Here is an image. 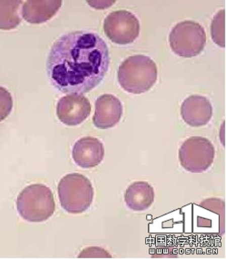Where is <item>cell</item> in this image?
Returning <instances> with one entry per match:
<instances>
[{
    "label": "cell",
    "mask_w": 226,
    "mask_h": 259,
    "mask_svg": "<svg viewBox=\"0 0 226 259\" xmlns=\"http://www.w3.org/2000/svg\"><path fill=\"white\" fill-rule=\"evenodd\" d=\"M109 65V50L102 37L92 32H69L52 46L47 71L57 90L83 95L102 82Z\"/></svg>",
    "instance_id": "obj_1"
},
{
    "label": "cell",
    "mask_w": 226,
    "mask_h": 259,
    "mask_svg": "<svg viewBox=\"0 0 226 259\" xmlns=\"http://www.w3.org/2000/svg\"><path fill=\"white\" fill-rule=\"evenodd\" d=\"M158 69L153 59L144 55H134L120 65L117 78L123 90L139 95L150 90L157 80Z\"/></svg>",
    "instance_id": "obj_2"
},
{
    "label": "cell",
    "mask_w": 226,
    "mask_h": 259,
    "mask_svg": "<svg viewBox=\"0 0 226 259\" xmlns=\"http://www.w3.org/2000/svg\"><path fill=\"white\" fill-rule=\"evenodd\" d=\"M17 208L19 215L28 222H44L56 209L53 192L42 184L30 185L19 194Z\"/></svg>",
    "instance_id": "obj_3"
},
{
    "label": "cell",
    "mask_w": 226,
    "mask_h": 259,
    "mask_svg": "<svg viewBox=\"0 0 226 259\" xmlns=\"http://www.w3.org/2000/svg\"><path fill=\"white\" fill-rule=\"evenodd\" d=\"M58 197L63 209L80 214L88 209L94 199V188L87 178L78 173L67 175L58 184Z\"/></svg>",
    "instance_id": "obj_4"
},
{
    "label": "cell",
    "mask_w": 226,
    "mask_h": 259,
    "mask_svg": "<svg viewBox=\"0 0 226 259\" xmlns=\"http://www.w3.org/2000/svg\"><path fill=\"white\" fill-rule=\"evenodd\" d=\"M173 53L181 58H194L203 52L206 45V33L199 23L186 20L178 23L169 35Z\"/></svg>",
    "instance_id": "obj_5"
},
{
    "label": "cell",
    "mask_w": 226,
    "mask_h": 259,
    "mask_svg": "<svg viewBox=\"0 0 226 259\" xmlns=\"http://www.w3.org/2000/svg\"><path fill=\"white\" fill-rule=\"evenodd\" d=\"M215 149L211 141L202 137H192L179 149V162L191 173H203L213 165Z\"/></svg>",
    "instance_id": "obj_6"
},
{
    "label": "cell",
    "mask_w": 226,
    "mask_h": 259,
    "mask_svg": "<svg viewBox=\"0 0 226 259\" xmlns=\"http://www.w3.org/2000/svg\"><path fill=\"white\" fill-rule=\"evenodd\" d=\"M107 37L117 45H129L139 36L140 22L127 10H116L107 16L104 22Z\"/></svg>",
    "instance_id": "obj_7"
},
{
    "label": "cell",
    "mask_w": 226,
    "mask_h": 259,
    "mask_svg": "<svg viewBox=\"0 0 226 259\" xmlns=\"http://www.w3.org/2000/svg\"><path fill=\"white\" fill-rule=\"evenodd\" d=\"M91 113V104L83 95L69 94L59 99L57 106L58 119L65 125H80Z\"/></svg>",
    "instance_id": "obj_8"
},
{
    "label": "cell",
    "mask_w": 226,
    "mask_h": 259,
    "mask_svg": "<svg viewBox=\"0 0 226 259\" xmlns=\"http://www.w3.org/2000/svg\"><path fill=\"white\" fill-rule=\"evenodd\" d=\"M123 116V105L115 96L105 94L96 101L94 125L100 130H108L117 125Z\"/></svg>",
    "instance_id": "obj_9"
},
{
    "label": "cell",
    "mask_w": 226,
    "mask_h": 259,
    "mask_svg": "<svg viewBox=\"0 0 226 259\" xmlns=\"http://www.w3.org/2000/svg\"><path fill=\"white\" fill-rule=\"evenodd\" d=\"M75 164L82 168H93L98 166L105 156V148L99 139L85 137L75 142L72 150Z\"/></svg>",
    "instance_id": "obj_10"
},
{
    "label": "cell",
    "mask_w": 226,
    "mask_h": 259,
    "mask_svg": "<svg viewBox=\"0 0 226 259\" xmlns=\"http://www.w3.org/2000/svg\"><path fill=\"white\" fill-rule=\"evenodd\" d=\"M181 116L187 125L203 126L207 125L213 116V107L208 99L193 95L187 98L181 107Z\"/></svg>",
    "instance_id": "obj_11"
},
{
    "label": "cell",
    "mask_w": 226,
    "mask_h": 259,
    "mask_svg": "<svg viewBox=\"0 0 226 259\" xmlns=\"http://www.w3.org/2000/svg\"><path fill=\"white\" fill-rule=\"evenodd\" d=\"M61 6V0H27L23 3V18L31 24L47 22L58 13Z\"/></svg>",
    "instance_id": "obj_12"
},
{
    "label": "cell",
    "mask_w": 226,
    "mask_h": 259,
    "mask_svg": "<svg viewBox=\"0 0 226 259\" xmlns=\"http://www.w3.org/2000/svg\"><path fill=\"white\" fill-rule=\"evenodd\" d=\"M124 201L128 208L133 211L148 209L155 201V190L146 181L131 184L124 194Z\"/></svg>",
    "instance_id": "obj_13"
},
{
    "label": "cell",
    "mask_w": 226,
    "mask_h": 259,
    "mask_svg": "<svg viewBox=\"0 0 226 259\" xmlns=\"http://www.w3.org/2000/svg\"><path fill=\"white\" fill-rule=\"evenodd\" d=\"M22 1L9 0L0 1V29L12 30L18 27L21 22L18 10L20 9Z\"/></svg>",
    "instance_id": "obj_14"
},
{
    "label": "cell",
    "mask_w": 226,
    "mask_h": 259,
    "mask_svg": "<svg viewBox=\"0 0 226 259\" xmlns=\"http://www.w3.org/2000/svg\"><path fill=\"white\" fill-rule=\"evenodd\" d=\"M225 9H222L213 18L211 24L212 38L216 45L224 48L225 42Z\"/></svg>",
    "instance_id": "obj_15"
},
{
    "label": "cell",
    "mask_w": 226,
    "mask_h": 259,
    "mask_svg": "<svg viewBox=\"0 0 226 259\" xmlns=\"http://www.w3.org/2000/svg\"><path fill=\"white\" fill-rule=\"evenodd\" d=\"M13 108V99L8 90L0 87V122L5 120Z\"/></svg>",
    "instance_id": "obj_16"
},
{
    "label": "cell",
    "mask_w": 226,
    "mask_h": 259,
    "mask_svg": "<svg viewBox=\"0 0 226 259\" xmlns=\"http://www.w3.org/2000/svg\"><path fill=\"white\" fill-rule=\"evenodd\" d=\"M78 257H112L111 255L102 248L99 247H89L81 252V254L78 255Z\"/></svg>",
    "instance_id": "obj_17"
}]
</instances>
